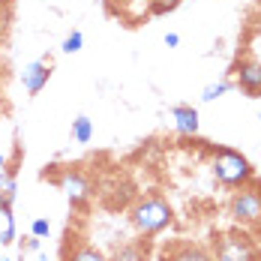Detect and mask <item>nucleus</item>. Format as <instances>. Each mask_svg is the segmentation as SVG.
Returning a JSON list of instances; mask_svg holds the SVG:
<instances>
[{
  "label": "nucleus",
  "instance_id": "obj_20",
  "mask_svg": "<svg viewBox=\"0 0 261 261\" xmlns=\"http://www.w3.org/2000/svg\"><path fill=\"white\" fill-rule=\"evenodd\" d=\"M3 168H6V156H3V153H0V171H3Z\"/></svg>",
  "mask_w": 261,
  "mask_h": 261
},
{
  "label": "nucleus",
  "instance_id": "obj_5",
  "mask_svg": "<svg viewBox=\"0 0 261 261\" xmlns=\"http://www.w3.org/2000/svg\"><path fill=\"white\" fill-rule=\"evenodd\" d=\"M234 72L237 87L249 96H261V60H252V57H243L231 66Z\"/></svg>",
  "mask_w": 261,
  "mask_h": 261
},
{
  "label": "nucleus",
  "instance_id": "obj_21",
  "mask_svg": "<svg viewBox=\"0 0 261 261\" xmlns=\"http://www.w3.org/2000/svg\"><path fill=\"white\" fill-rule=\"evenodd\" d=\"M36 261H51V258H45V255H42V258H36Z\"/></svg>",
  "mask_w": 261,
  "mask_h": 261
},
{
  "label": "nucleus",
  "instance_id": "obj_19",
  "mask_svg": "<svg viewBox=\"0 0 261 261\" xmlns=\"http://www.w3.org/2000/svg\"><path fill=\"white\" fill-rule=\"evenodd\" d=\"M165 45H168V48H177V45H180V36H177V33H165Z\"/></svg>",
  "mask_w": 261,
  "mask_h": 261
},
{
  "label": "nucleus",
  "instance_id": "obj_12",
  "mask_svg": "<svg viewBox=\"0 0 261 261\" xmlns=\"http://www.w3.org/2000/svg\"><path fill=\"white\" fill-rule=\"evenodd\" d=\"M15 240V216L12 204H0V246H9Z\"/></svg>",
  "mask_w": 261,
  "mask_h": 261
},
{
  "label": "nucleus",
  "instance_id": "obj_15",
  "mask_svg": "<svg viewBox=\"0 0 261 261\" xmlns=\"http://www.w3.org/2000/svg\"><path fill=\"white\" fill-rule=\"evenodd\" d=\"M231 87H234V84H231V81H225V79H222V81H213V84H207V87L201 90V99H204V102H213V99L225 96Z\"/></svg>",
  "mask_w": 261,
  "mask_h": 261
},
{
  "label": "nucleus",
  "instance_id": "obj_13",
  "mask_svg": "<svg viewBox=\"0 0 261 261\" xmlns=\"http://www.w3.org/2000/svg\"><path fill=\"white\" fill-rule=\"evenodd\" d=\"M15 192H18L15 168H3L0 171V204H12L15 201Z\"/></svg>",
  "mask_w": 261,
  "mask_h": 261
},
{
  "label": "nucleus",
  "instance_id": "obj_22",
  "mask_svg": "<svg viewBox=\"0 0 261 261\" xmlns=\"http://www.w3.org/2000/svg\"><path fill=\"white\" fill-rule=\"evenodd\" d=\"M3 261H12V258H3Z\"/></svg>",
  "mask_w": 261,
  "mask_h": 261
},
{
  "label": "nucleus",
  "instance_id": "obj_16",
  "mask_svg": "<svg viewBox=\"0 0 261 261\" xmlns=\"http://www.w3.org/2000/svg\"><path fill=\"white\" fill-rule=\"evenodd\" d=\"M81 45H84V36H81V30H72V33L63 39V45H60V48H63L66 54H75V51H81Z\"/></svg>",
  "mask_w": 261,
  "mask_h": 261
},
{
  "label": "nucleus",
  "instance_id": "obj_17",
  "mask_svg": "<svg viewBox=\"0 0 261 261\" xmlns=\"http://www.w3.org/2000/svg\"><path fill=\"white\" fill-rule=\"evenodd\" d=\"M30 234L39 237V240H45V237L51 234V222H48V219H33V225H30Z\"/></svg>",
  "mask_w": 261,
  "mask_h": 261
},
{
  "label": "nucleus",
  "instance_id": "obj_8",
  "mask_svg": "<svg viewBox=\"0 0 261 261\" xmlns=\"http://www.w3.org/2000/svg\"><path fill=\"white\" fill-rule=\"evenodd\" d=\"M57 186L69 195V201H72V204H84V201H87V195H90L87 180L81 177L79 171H72V168H66V171H60V174H57Z\"/></svg>",
  "mask_w": 261,
  "mask_h": 261
},
{
  "label": "nucleus",
  "instance_id": "obj_3",
  "mask_svg": "<svg viewBox=\"0 0 261 261\" xmlns=\"http://www.w3.org/2000/svg\"><path fill=\"white\" fill-rule=\"evenodd\" d=\"M213 174L228 189H237V186H243V183H249L255 177L249 159L243 153H237V150H231V147H216V153H213Z\"/></svg>",
  "mask_w": 261,
  "mask_h": 261
},
{
  "label": "nucleus",
  "instance_id": "obj_4",
  "mask_svg": "<svg viewBox=\"0 0 261 261\" xmlns=\"http://www.w3.org/2000/svg\"><path fill=\"white\" fill-rule=\"evenodd\" d=\"M231 216L246 228H261V180L252 177L249 183L237 186V192L231 195Z\"/></svg>",
  "mask_w": 261,
  "mask_h": 261
},
{
  "label": "nucleus",
  "instance_id": "obj_7",
  "mask_svg": "<svg viewBox=\"0 0 261 261\" xmlns=\"http://www.w3.org/2000/svg\"><path fill=\"white\" fill-rule=\"evenodd\" d=\"M51 79V63L48 60H30L24 69H21V87H24L30 96H36Z\"/></svg>",
  "mask_w": 261,
  "mask_h": 261
},
{
  "label": "nucleus",
  "instance_id": "obj_14",
  "mask_svg": "<svg viewBox=\"0 0 261 261\" xmlns=\"http://www.w3.org/2000/svg\"><path fill=\"white\" fill-rule=\"evenodd\" d=\"M72 138H75V144H90V138H93V120L79 114L72 120Z\"/></svg>",
  "mask_w": 261,
  "mask_h": 261
},
{
  "label": "nucleus",
  "instance_id": "obj_10",
  "mask_svg": "<svg viewBox=\"0 0 261 261\" xmlns=\"http://www.w3.org/2000/svg\"><path fill=\"white\" fill-rule=\"evenodd\" d=\"M63 261H108V258L90 243H69L66 252H63Z\"/></svg>",
  "mask_w": 261,
  "mask_h": 261
},
{
  "label": "nucleus",
  "instance_id": "obj_11",
  "mask_svg": "<svg viewBox=\"0 0 261 261\" xmlns=\"http://www.w3.org/2000/svg\"><path fill=\"white\" fill-rule=\"evenodd\" d=\"M108 261H147V243L135 240V243H123L114 249V255Z\"/></svg>",
  "mask_w": 261,
  "mask_h": 261
},
{
  "label": "nucleus",
  "instance_id": "obj_2",
  "mask_svg": "<svg viewBox=\"0 0 261 261\" xmlns=\"http://www.w3.org/2000/svg\"><path fill=\"white\" fill-rule=\"evenodd\" d=\"M132 225H135V231L144 237H153L159 234L162 228H168L171 225V219H174V213L168 207V201L165 198H159V195H150V198H141L129 213Z\"/></svg>",
  "mask_w": 261,
  "mask_h": 261
},
{
  "label": "nucleus",
  "instance_id": "obj_18",
  "mask_svg": "<svg viewBox=\"0 0 261 261\" xmlns=\"http://www.w3.org/2000/svg\"><path fill=\"white\" fill-rule=\"evenodd\" d=\"M177 3H180V0H156V3H153V12H165V9H174Z\"/></svg>",
  "mask_w": 261,
  "mask_h": 261
},
{
  "label": "nucleus",
  "instance_id": "obj_1",
  "mask_svg": "<svg viewBox=\"0 0 261 261\" xmlns=\"http://www.w3.org/2000/svg\"><path fill=\"white\" fill-rule=\"evenodd\" d=\"M213 261H261V249L243 228L213 234Z\"/></svg>",
  "mask_w": 261,
  "mask_h": 261
},
{
  "label": "nucleus",
  "instance_id": "obj_9",
  "mask_svg": "<svg viewBox=\"0 0 261 261\" xmlns=\"http://www.w3.org/2000/svg\"><path fill=\"white\" fill-rule=\"evenodd\" d=\"M171 120H174V129L180 135H198L201 120H198V111L192 105H174L171 108Z\"/></svg>",
  "mask_w": 261,
  "mask_h": 261
},
{
  "label": "nucleus",
  "instance_id": "obj_6",
  "mask_svg": "<svg viewBox=\"0 0 261 261\" xmlns=\"http://www.w3.org/2000/svg\"><path fill=\"white\" fill-rule=\"evenodd\" d=\"M159 261H213V255H210L207 249L189 243V240H174V243H168L162 249Z\"/></svg>",
  "mask_w": 261,
  "mask_h": 261
}]
</instances>
